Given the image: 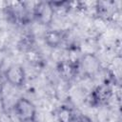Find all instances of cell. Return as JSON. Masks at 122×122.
Masks as SVG:
<instances>
[{
    "label": "cell",
    "instance_id": "3957f363",
    "mask_svg": "<svg viewBox=\"0 0 122 122\" xmlns=\"http://www.w3.org/2000/svg\"><path fill=\"white\" fill-rule=\"evenodd\" d=\"M54 9L51 3H39L34 8V17L41 24H50L53 18Z\"/></svg>",
    "mask_w": 122,
    "mask_h": 122
},
{
    "label": "cell",
    "instance_id": "6da1fadb",
    "mask_svg": "<svg viewBox=\"0 0 122 122\" xmlns=\"http://www.w3.org/2000/svg\"><path fill=\"white\" fill-rule=\"evenodd\" d=\"M14 110L20 121L36 119V108L34 104L25 97H21L16 101Z\"/></svg>",
    "mask_w": 122,
    "mask_h": 122
},
{
    "label": "cell",
    "instance_id": "30bf717a",
    "mask_svg": "<svg viewBox=\"0 0 122 122\" xmlns=\"http://www.w3.org/2000/svg\"><path fill=\"white\" fill-rule=\"evenodd\" d=\"M3 87H4V82H3V79H2L1 74H0V92H1L2 90H3Z\"/></svg>",
    "mask_w": 122,
    "mask_h": 122
},
{
    "label": "cell",
    "instance_id": "5b68a950",
    "mask_svg": "<svg viewBox=\"0 0 122 122\" xmlns=\"http://www.w3.org/2000/svg\"><path fill=\"white\" fill-rule=\"evenodd\" d=\"M112 95V89L108 85H100L92 92L91 98L93 105H104L110 101Z\"/></svg>",
    "mask_w": 122,
    "mask_h": 122
},
{
    "label": "cell",
    "instance_id": "8fae6325",
    "mask_svg": "<svg viewBox=\"0 0 122 122\" xmlns=\"http://www.w3.org/2000/svg\"><path fill=\"white\" fill-rule=\"evenodd\" d=\"M20 122H37L36 119H31V120H25V121H20Z\"/></svg>",
    "mask_w": 122,
    "mask_h": 122
},
{
    "label": "cell",
    "instance_id": "52a82bcc",
    "mask_svg": "<svg viewBox=\"0 0 122 122\" xmlns=\"http://www.w3.org/2000/svg\"><path fill=\"white\" fill-rule=\"evenodd\" d=\"M45 43L51 47V48H56L58 47L63 39H64V34L62 31L58 30H48L45 33Z\"/></svg>",
    "mask_w": 122,
    "mask_h": 122
},
{
    "label": "cell",
    "instance_id": "8992f818",
    "mask_svg": "<svg viewBox=\"0 0 122 122\" xmlns=\"http://www.w3.org/2000/svg\"><path fill=\"white\" fill-rule=\"evenodd\" d=\"M58 72L59 74L66 80H71L75 77L78 71V65L72 61H62L58 65Z\"/></svg>",
    "mask_w": 122,
    "mask_h": 122
},
{
    "label": "cell",
    "instance_id": "7a4b0ae2",
    "mask_svg": "<svg viewBox=\"0 0 122 122\" xmlns=\"http://www.w3.org/2000/svg\"><path fill=\"white\" fill-rule=\"evenodd\" d=\"M5 78L8 83L14 87H21L26 80L25 69L18 64L10 66L5 71Z\"/></svg>",
    "mask_w": 122,
    "mask_h": 122
},
{
    "label": "cell",
    "instance_id": "9c48e42d",
    "mask_svg": "<svg viewBox=\"0 0 122 122\" xmlns=\"http://www.w3.org/2000/svg\"><path fill=\"white\" fill-rule=\"evenodd\" d=\"M72 122H92L90 118H88L87 116H74Z\"/></svg>",
    "mask_w": 122,
    "mask_h": 122
},
{
    "label": "cell",
    "instance_id": "ba28073f",
    "mask_svg": "<svg viewBox=\"0 0 122 122\" xmlns=\"http://www.w3.org/2000/svg\"><path fill=\"white\" fill-rule=\"evenodd\" d=\"M74 116L75 115H73L72 112L66 107H63L62 109H60V111L58 112L59 122H72Z\"/></svg>",
    "mask_w": 122,
    "mask_h": 122
},
{
    "label": "cell",
    "instance_id": "277c9868",
    "mask_svg": "<svg viewBox=\"0 0 122 122\" xmlns=\"http://www.w3.org/2000/svg\"><path fill=\"white\" fill-rule=\"evenodd\" d=\"M81 69L88 76H93L100 70V62L92 53L84 54L81 59Z\"/></svg>",
    "mask_w": 122,
    "mask_h": 122
}]
</instances>
